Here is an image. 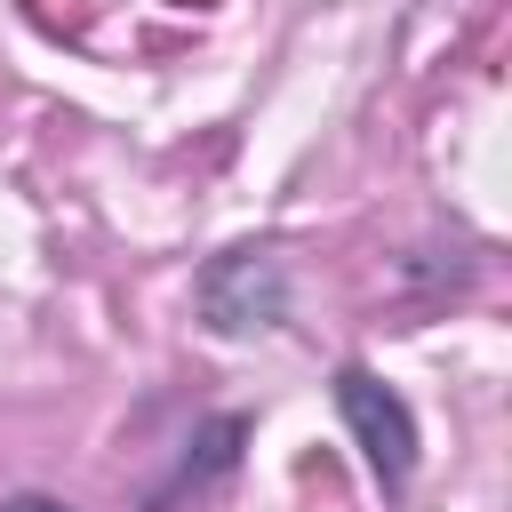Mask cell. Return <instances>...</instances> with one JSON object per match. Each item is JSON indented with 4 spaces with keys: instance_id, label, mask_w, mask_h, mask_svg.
<instances>
[{
    "instance_id": "3",
    "label": "cell",
    "mask_w": 512,
    "mask_h": 512,
    "mask_svg": "<svg viewBox=\"0 0 512 512\" xmlns=\"http://www.w3.org/2000/svg\"><path fill=\"white\" fill-rule=\"evenodd\" d=\"M0 512H72V504H56V496H8Z\"/></svg>"
},
{
    "instance_id": "1",
    "label": "cell",
    "mask_w": 512,
    "mask_h": 512,
    "mask_svg": "<svg viewBox=\"0 0 512 512\" xmlns=\"http://www.w3.org/2000/svg\"><path fill=\"white\" fill-rule=\"evenodd\" d=\"M192 296H200V320L216 336H272L288 320V264L272 248H224Z\"/></svg>"
},
{
    "instance_id": "2",
    "label": "cell",
    "mask_w": 512,
    "mask_h": 512,
    "mask_svg": "<svg viewBox=\"0 0 512 512\" xmlns=\"http://www.w3.org/2000/svg\"><path fill=\"white\" fill-rule=\"evenodd\" d=\"M336 416L352 424L368 472H376L384 488H408V472H416V416H408V400H400L384 376L344 368V376H336Z\"/></svg>"
}]
</instances>
